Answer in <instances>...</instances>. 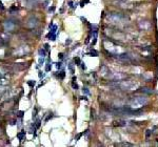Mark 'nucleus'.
Listing matches in <instances>:
<instances>
[{
  "label": "nucleus",
  "instance_id": "obj_18",
  "mask_svg": "<svg viewBox=\"0 0 158 147\" xmlns=\"http://www.w3.org/2000/svg\"><path fill=\"white\" fill-rule=\"evenodd\" d=\"M36 116H37V108L35 107V108H34V110H33V119L36 118Z\"/></svg>",
  "mask_w": 158,
  "mask_h": 147
},
{
  "label": "nucleus",
  "instance_id": "obj_6",
  "mask_svg": "<svg viewBox=\"0 0 158 147\" xmlns=\"http://www.w3.org/2000/svg\"><path fill=\"white\" fill-rule=\"evenodd\" d=\"M39 24V19L37 18L36 16H31L30 18L26 20V23H25V26L28 29H34L36 26Z\"/></svg>",
  "mask_w": 158,
  "mask_h": 147
},
{
  "label": "nucleus",
  "instance_id": "obj_12",
  "mask_svg": "<svg viewBox=\"0 0 158 147\" xmlns=\"http://www.w3.org/2000/svg\"><path fill=\"white\" fill-rule=\"evenodd\" d=\"M7 43L8 42H6L5 40H3L1 37H0V48H2V47H5L6 45H7Z\"/></svg>",
  "mask_w": 158,
  "mask_h": 147
},
{
  "label": "nucleus",
  "instance_id": "obj_11",
  "mask_svg": "<svg viewBox=\"0 0 158 147\" xmlns=\"http://www.w3.org/2000/svg\"><path fill=\"white\" fill-rule=\"evenodd\" d=\"M24 137H25V131H21V132H19L18 135H17V138L20 140V141H23V139H24Z\"/></svg>",
  "mask_w": 158,
  "mask_h": 147
},
{
  "label": "nucleus",
  "instance_id": "obj_31",
  "mask_svg": "<svg viewBox=\"0 0 158 147\" xmlns=\"http://www.w3.org/2000/svg\"><path fill=\"white\" fill-rule=\"evenodd\" d=\"M58 58H59V59H62V58H63V54H62V53H60V54L58 55Z\"/></svg>",
  "mask_w": 158,
  "mask_h": 147
},
{
  "label": "nucleus",
  "instance_id": "obj_29",
  "mask_svg": "<svg viewBox=\"0 0 158 147\" xmlns=\"http://www.w3.org/2000/svg\"><path fill=\"white\" fill-rule=\"evenodd\" d=\"M17 116H18V117H22V116H23V111H18V115H17Z\"/></svg>",
  "mask_w": 158,
  "mask_h": 147
},
{
  "label": "nucleus",
  "instance_id": "obj_21",
  "mask_svg": "<svg viewBox=\"0 0 158 147\" xmlns=\"http://www.w3.org/2000/svg\"><path fill=\"white\" fill-rule=\"evenodd\" d=\"M64 76H65V74H64V72H60V74L58 75V77H59L60 79H63V78H64Z\"/></svg>",
  "mask_w": 158,
  "mask_h": 147
},
{
  "label": "nucleus",
  "instance_id": "obj_17",
  "mask_svg": "<svg viewBox=\"0 0 158 147\" xmlns=\"http://www.w3.org/2000/svg\"><path fill=\"white\" fill-rule=\"evenodd\" d=\"M17 11H18V7H17V6H11V7H10V12H11V13L17 12Z\"/></svg>",
  "mask_w": 158,
  "mask_h": 147
},
{
  "label": "nucleus",
  "instance_id": "obj_16",
  "mask_svg": "<svg viewBox=\"0 0 158 147\" xmlns=\"http://www.w3.org/2000/svg\"><path fill=\"white\" fill-rule=\"evenodd\" d=\"M74 61H75V65H81V61L78 57H76L75 59H74Z\"/></svg>",
  "mask_w": 158,
  "mask_h": 147
},
{
  "label": "nucleus",
  "instance_id": "obj_9",
  "mask_svg": "<svg viewBox=\"0 0 158 147\" xmlns=\"http://www.w3.org/2000/svg\"><path fill=\"white\" fill-rule=\"evenodd\" d=\"M150 22H148V21H140L139 22V28L140 29H150Z\"/></svg>",
  "mask_w": 158,
  "mask_h": 147
},
{
  "label": "nucleus",
  "instance_id": "obj_25",
  "mask_svg": "<svg viewBox=\"0 0 158 147\" xmlns=\"http://www.w3.org/2000/svg\"><path fill=\"white\" fill-rule=\"evenodd\" d=\"M5 8H4V6H3V4H2V2H0V12H3Z\"/></svg>",
  "mask_w": 158,
  "mask_h": 147
},
{
  "label": "nucleus",
  "instance_id": "obj_20",
  "mask_svg": "<svg viewBox=\"0 0 158 147\" xmlns=\"http://www.w3.org/2000/svg\"><path fill=\"white\" fill-rule=\"evenodd\" d=\"M43 62H44V57H40V59H39V65H42Z\"/></svg>",
  "mask_w": 158,
  "mask_h": 147
},
{
  "label": "nucleus",
  "instance_id": "obj_2",
  "mask_svg": "<svg viewBox=\"0 0 158 147\" xmlns=\"http://www.w3.org/2000/svg\"><path fill=\"white\" fill-rule=\"evenodd\" d=\"M148 98L144 96H137L134 97L133 99H131V101L129 102V107L132 109H140L142 108L143 106H146L148 104Z\"/></svg>",
  "mask_w": 158,
  "mask_h": 147
},
{
  "label": "nucleus",
  "instance_id": "obj_28",
  "mask_svg": "<svg viewBox=\"0 0 158 147\" xmlns=\"http://www.w3.org/2000/svg\"><path fill=\"white\" fill-rule=\"evenodd\" d=\"M152 131L151 130H147V139H149L150 138V133H151Z\"/></svg>",
  "mask_w": 158,
  "mask_h": 147
},
{
  "label": "nucleus",
  "instance_id": "obj_15",
  "mask_svg": "<svg viewBox=\"0 0 158 147\" xmlns=\"http://www.w3.org/2000/svg\"><path fill=\"white\" fill-rule=\"evenodd\" d=\"M75 81H76V78H73V81H72V87L74 88V89H78V85H77V83H76Z\"/></svg>",
  "mask_w": 158,
  "mask_h": 147
},
{
  "label": "nucleus",
  "instance_id": "obj_5",
  "mask_svg": "<svg viewBox=\"0 0 158 147\" xmlns=\"http://www.w3.org/2000/svg\"><path fill=\"white\" fill-rule=\"evenodd\" d=\"M17 25H18V21H16V20H5L2 24L3 29L5 30L6 33L14 32L17 28Z\"/></svg>",
  "mask_w": 158,
  "mask_h": 147
},
{
  "label": "nucleus",
  "instance_id": "obj_8",
  "mask_svg": "<svg viewBox=\"0 0 158 147\" xmlns=\"http://www.w3.org/2000/svg\"><path fill=\"white\" fill-rule=\"evenodd\" d=\"M109 78H111L114 81H120L126 78V75L122 74V73H113V74H109Z\"/></svg>",
  "mask_w": 158,
  "mask_h": 147
},
{
  "label": "nucleus",
  "instance_id": "obj_30",
  "mask_svg": "<svg viewBox=\"0 0 158 147\" xmlns=\"http://www.w3.org/2000/svg\"><path fill=\"white\" fill-rule=\"evenodd\" d=\"M69 66H70V69H71V72H72V73H74V68H73V64L71 63V64H70Z\"/></svg>",
  "mask_w": 158,
  "mask_h": 147
},
{
  "label": "nucleus",
  "instance_id": "obj_4",
  "mask_svg": "<svg viewBox=\"0 0 158 147\" xmlns=\"http://www.w3.org/2000/svg\"><path fill=\"white\" fill-rule=\"evenodd\" d=\"M117 86H119L122 90H136L139 87V83L135 82L133 80H125V81H118Z\"/></svg>",
  "mask_w": 158,
  "mask_h": 147
},
{
  "label": "nucleus",
  "instance_id": "obj_27",
  "mask_svg": "<svg viewBox=\"0 0 158 147\" xmlns=\"http://www.w3.org/2000/svg\"><path fill=\"white\" fill-rule=\"evenodd\" d=\"M83 135V133H78V135H77V137H76V141H78L79 139H80V137Z\"/></svg>",
  "mask_w": 158,
  "mask_h": 147
},
{
  "label": "nucleus",
  "instance_id": "obj_13",
  "mask_svg": "<svg viewBox=\"0 0 158 147\" xmlns=\"http://www.w3.org/2000/svg\"><path fill=\"white\" fill-rule=\"evenodd\" d=\"M38 53H39V56H40V57H45V54H46V53H45V50H44V48H40V50L38 51Z\"/></svg>",
  "mask_w": 158,
  "mask_h": 147
},
{
  "label": "nucleus",
  "instance_id": "obj_19",
  "mask_svg": "<svg viewBox=\"0 0 158 147\" xmlns=\"http://www.w3.org/2000/svg\"><path fill=\"white\" fill-rule=\"evenodd\" d=\"M90 55H93L94 57H96V56H98V53L97 52H96V51H91V53H90Z\"/></svg>",
  "mask_w": 158,
  "mask_h": 147
},
{
  "label": "nucleus",
  "instance_id": "obj_22",
  "mask_svg": "<svg viewBox=\"0 0 158 147\" xmlns=\"http://www.w3.org/2000/svg\"><path fill=\"white\" fill-rule=\"evenodd\" d=\"M36 124H35V126H36V128H39L40 127V120H37L36 122H35Z\"/></svg>",
  "mask_w": 158,
  "mask_h": 147
},
{
  "label": "nucleus",
  "instance_id": "obj_33",
  "mask_svg": "<svg viewBox=\"0 0 158 147\" xmlns=\"http://www.w3.org/2000/svg\"><path fill=\"white\" fill-rule=\"evenodd\" d=\"M83 92H85V93H89V90H87V88H83Z\"/></svg>",
  "mask_w": 158,
  "mask_h": 147
},
{
  "label": "nucleus",
  "instance_id": "obj_1",
  "mask_svg": "<svg viewBox=\"0 0 158 147\" xmlns=\"http://www.w3.org/2000/svg\"><path fill=\"white\" fill-rule=\"evenodd\" d=\"M103 47L111 56H118V55L122 54V53H124L123 50L119 45H117L116 43H114L113 41L108 40V39L103 40Z\"/></svg>",
  "mask_w": 158,
  "mask_h": 147
},
{
  "label": "nucleus",
  "instance_id": "obj_7",
  "mask_svg": "<svg viewBox=\"0 0 158 147\" xmlns=\"http://www.w3.org/2000/svg\"><path fill=\"white\" fill-rule=\"evenodd\" d=\"M108 19L111 21V22H114V23H118V22H122L124 20V17L122 16L121 14H118V13H112L108 16Z\"/></svg>",
  "mask_w": 158,
  "mask_h": 147
},
{
  "label": "nucleus",
  "instance_id": "obj_24",
  "mask_svg": "<svg viewBox=\"0 0 158 147\" xmlns=\"http://www.w3.org/2000/svg\"><path fill=\"white\" fill-rule=\"evenodd\" d=\"M28 84H29V85H30L31 87H33V86L35 85V81H29V82H28Z\"/></svg>",
  "mask_w": 158,
  "mask_h": 147
},
{
  "label": "nucleus",
  "instance_id": "obj_10",
  "mask_svg": "<svg viewBox=\"0 0 158 147\" xmlns=\"http://www.w3.org/2000/svg\"><path fill=\"white\" fill-rule=\"evenodd\" d=\"M97 34H98V30L95 29V30H94L93 40H92V45H95V44H96V41H97Z\"/></svg>",
  "mask_w": 158,
  "mask_h": 147
},
{
  "label": "nucleus",
  "instance_id": "obj_26",
  "mask_svg": "<svg viewBox=\"0 0 158 147\" xmlns=\"http://www.w3.org/2000/svg\"><path fill=\"white\" fill-rule=\"evenodd\" d=\"M52 117H53V116H52V114H49V116H47V117H46V119H45V122H47V121H49V120H50Z\"/></svg>",
  "mask_w": 158,
  "mask_h": 147
},
{
  "label": "nucleus",
  "instance_id": "obj_3",
  "mask_svg": "<svg viewBox=\"0 0 158 147\" xmlns=\"http://www.w3.org/2000/svg\"><path fill=\"white\" fill-rule=\"evenodd\" d=\"M31 53V47L28 45V44H22L20 46H17V47H14L13 50L11 51V54L12 56L14 57H25L28 56Z\"/></svg>",
  "mask_w": 158,
  "mask_h": 147
},
{
  "label": "nucleus",
  "instance_id": "obj_23",
  "mask_svg": "<svg viewBox=\"0 0 158 147\" xmlns=\"http://www.w3.org/2000/svg\"><path fill=\"white\" fill-rule=\"evenodd\" d=\"M51 67H52V65L49 63V64L45 66V70H46V72H50V70H51Z\"/></svg>",
  "mask_w": 158,
  "mask_h": 147
},
{
  "label": "nucleus",
  "instance_id": "obj_32",
  "mask_svg": "<svg viewBox=\"0 0 158 147\" xmlns=\"http://www.w3.org/2000/svg\"><path fill=\"white\" fill-rule=\"evenodd\" d=\"M61 64H62V63H61V62H58V63H57V67H58V68H60V67H61Z\"/></svg>",
  "mask_w": 158,
  "mask_h": 147
},
{
  "label": "nucleus",
  "instance_id": "obj_14",
  "mask_svg": "<svg viewBox=\"0 0 158 147\" xmlns=\"http://www.w3.org/2000/svg\"><path fill=\"white\" fill-rule=\"evenodd\" d=\"M116 146H134V145L131 143H128V142H123V143H117Z\"/></svg>",
  "mask_w": 158,
  "mask_h": 147
}]
</instances>
